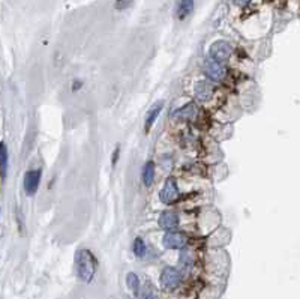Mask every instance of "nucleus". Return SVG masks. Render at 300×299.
Returning <instances> with one entry per match:
<instances>
[{"label": "nucleus", "instance_id": "17", "mask_svg": "<svg viewBox=\"0 0 300 299\" xmlns=\"http://www.w3.org/2000/svg\"><path fill=\"white\" fill-rule=\"evenodd\" d=\"M192 263H194V256L189 253V251H183L180 254V265L183 267H191Z\"/></svg>", "mask_w": 300, "mask_h": 299}, {"label": "nucleus", "instance_id": "11", "mask_svg": "<svg viewBox=\"0 0 300 299\" xmlns=\"http://www.w3.org/2000/svg\"><path fill=\"white\" fill-rule=\"evenodd\" d=\"M162 107H164V102L159 101V102L153 104L152 108L147 112V116H146V125H144V131H146V133L150 131V128L153 127V123H155V120L158 119V116H159Z\"/></svg>", "mask_w": 300, "mask_h": 299}, {"label": "nucleus", "instance_id": "2", "mask_svg": "<svg viewBox=\"0 0 300 299\" xmlns=\"http://www.w3.org/2000/svg\"><path fill=\"white\" fill-rule=\"evenodd\" d=\"M179 188H177V182L174 178H168L162 186L161 190V194H159V199L162 203L165 204H173L174 201L179 200Z\"/></svg>", "mask_w": 300, "mask_h": 299}, {"label": "nucleus", "instance_id": "10", "mask_svg": "<svg viewBox=\"0 0 300 299\" xmlns=\"http://www.w3.org/2000/svg\"><path fill=\"white\" fill-rule=\"evenodd\" d=\"M194 11V0H179L176 6V15L179 20H185Z\"/></svg>", "mask_w": 300, "mask_h": 299}, {"label": "nucleus", "instance_id": "18", "mask_svg": "<svg viewBox=\"0 0 300 299\" xmlns=\"http://www.w3.org/2000/svg\"><path fill=\"white\" fill-rule=\"evenodd\" d=\"M131 3H132V0H117L116 8H117V9H125V8L131 6Z\"/></svg>", "mask_w": 300, "mask_h": 299}, {"label": "nucleus", "instance_id": "13", "mask_svg": "<svg viewBox=\"0 0 300 299\" xmlns=\"http://www.w3.org/2000/svg\"><path fill=\"white\" fill-rule=\"evenodd\" d=\"M8 173V149L5 143H0V176L3 179Z\"/></svg>", "mask_w": 300, "mask_h": 299}, {"label": "nucleus", "instance_id": "7", "mask_svg": "<svg viewBox=\"0 0 300 299\" xmlns=\"http://www.w3.org/2000/svg\"><path fill=\"white\" fill-rule=\"evenodd\" d=\"M39 181H41V170H30L24 175V190L29 196H33L38 191Z\"/></svg>", "mask_w": 300, "mask_h": 299}, {"label": "nucleus", "instance_id": "9", "mask_svg": "<svg viewBox=\"0 0 300 299\" xmlns=\"http://www.w3.org/2000/svg\"><path fill=\"white\" fill-rule=\"evenodd\" d=\"M159 226L164 230H174L179 226V216L174 212H164L159 218Z\"/></svg>", "mask_w": 300, "mask_h": 299}, {"label": "nucleus", "instance_id": "12", "mask_svg": "<svg viewBox=\"0 0 300 299\" xmlns=\"http://www.w3.org/2000/svg\"><path fill=\"white\" fill-rule=\"evenodd\" d=\"M197 107L194 104H186L183 108L177 110L174 113V117L182 119V120H194L197 117Z\"/></svg>", "mask_w": 300, "mask_h": 299}, {"label": "nucleus", "instance_id": "5", "mask_svg": "<svg viewBox=\"0 0 300 299\" xmlns=\"http://www.w3.org/2000/svg\"><path fill=\"white\" fill-rule=\"evenodd\" d=\"M204 72H206V75L213 82H222L227 77V68L224 66V64H219V62H215L212 59L206 60V64H204Z\"/></svg>", "mask_w": 300, "mask_h": 299}, {"label": "nucleus", "instance_id": "4", "mask_svg": "<svg viewBox=\"0 0 300 299\" xmlns=\"http://www.w3.org/2000/svg\"><path fill=\"white\" fill-rule=\"evenodd\" d=\"M182 275L176 267H165L161 274V286L165 290H174L180 284Z\"/></svg>", "mask_w": 300, "mask_h": 299}, {"label": "nucleus", "instance_id": "20", "mask_svg": "<svg viewBox=\"0 0 300 299\" xmlns=\"http://www.w3.org/2000/svg\"><path fill=\"white\" fill-rule=\"evenodd\" d=\"M252 2V0H234V3L237 5V6H240V8H245V6H248L249 3Z\"/></svg>", "mask_w": 300, "mask_h": 299}, {"label": "nucleus", "instance_id": "1", "mask_svg": "<svg viewBox=\"0 0 300 299\" xmlns=\"http://www.w3.org/2000/svg\"><path fill=\"white\" fill-rule=\"evenodd\" d=\"M75 266L80 280L84 282H90L95 274H96L98 262L89 249H80L77 251V256H75Z\"/></svg>", "mask_w": 300, "mask_h": 299}, {"label": "nucleus", "instance_id": "3", "mask_svg": "<svg viewBox=\"0 0 300 299\" xmlns=\"http://www.w3.org/2000/svg\"><path fill=\"white\" fill-rule=\"evenodd\" d=\"M231 56V45L227 41H216L210 47V59L224 64Z\"/></svg>", "mask_w": 300, "mask_h": 299}, {"label": "nucleus", "instance_id": "16", "mask_svg": "<svg viewBox=\"0 0 300 299\" xmlns=\"http://www.w3.org/2000/svg\"><path fill=\"white\" fill-rule=\"evenodd\" d=\"M132 249H134V253H135L138 257L144 256V253H146V244H144V241L141 239V238H137V239L134 241V244H132Z\"/></svg>", "mask_w": 300, "mask_h": 299}, {"label": "nucleus", "instance_id": "14", "mask_svg": "<svg viewBox=\"0 0 300 299\" xmlns=\"http://www.w3.org/2000/svg\"><path fill=\"white\" fill-rule=\"evenodd\" d=\"M155 179V164L152 161L146 163L143 167V183L146 186H150Z\"/></svg>", "mask_w": 300, "mask_h": 299}, {"label": "nucleus", "instance_id": "8", "mask_svg": "<svg viewBox=\"0 0 300 299\" xmlns=\"http://www.w3.org/2000/svg\"><path fill=\"white\" fill-rule=\"evenodd\" d=\"M194 93H195V97L197 100L200 101H207L213 97V93H215V89L210 83H206V82H201L195 86L194 89Z\"/></svg>", "mask_w": 300, "mask_h": 299}, {"label": "nucleus", "instance_id": "19", "mask_svg": "<svg viewBox=\"0 0 300 299\" xmlns=\"http://www.w3.org/2000/svg\"><path fill=\"white\" fill-rule=\"evenodd\" d=\"M141 299H156L155 292L152 289H144L143 295H141Z\"/></svg>", "mask_w": 300, "mask_h": 299}, {"label": "nucleus", "instance_id": "15", "mask_svg": "<svg viewBox=\"0 0 300 299\" xmlns=\"http://www.w3.org/2000/svg\"><path fill=\"white\" fill-rule=\"evenodd\" d=\"M126 282H128V287L134 293H138V290H140V280H138V277L134 272L128 274V277H126Z\"/></svg>", "mask_w": 300, "mask_h": 299}, {"label": "nucleus", "instance_id": "6", "mask_svg": "<svg viewBox=\"0 0 300 299\" xmlns=\"http://www.w3.org/2000/svg\"><path fill=\"white\" fill-rule=\"evenodd\" d=\"M162 242L170 249H182L186 245L188 238L185 233H180V232H168L165 233Z\"/></svg>", "mask_w": 300, "mask_h": 299}]
</instances>
